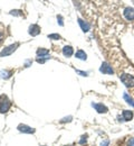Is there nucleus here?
<instances>
[{"instance_id": "obj_1", "label": "nucleus", "mask_w": 134, "mask_h": 146, "mask_svg": "<svg viewBox=\"0 0 134 146\" xmlns=\"http://www.w3.org/2000/svg\"><path fill=\"white\" fill-rule=\"evenodd\" d=\"M120 79L126 88H134V75L129 73H123L120 75Z\"/></svg>"}, {"instance_id": "obj_2", "label": "nucleus", "mask_w": 134, "mask_h": 146, "mask_svg": "<svg viewBox=\"0 0 134 146\" xmlns=\"http://www.w3.org/2000/svg\"><path fill=\"white\" fill-rule=\"evenodd\" d=\"M10 107H11L10 100L8 99L7 96L2 94V96L0 97V112H1V113L8 112V110L10 109Z\"/></svg>"}, {"instance_id": "obj_3", "label": "nucleus", "mask_w": 134, "mask_h": 146, "mask_svg": "<svg viewBox=\"0 0 134 146\" xmlns=\"http://www.w3.org/2000/svg\"><path fill=\"white\" fill-rule=\"evenodd\" d=\"M19 47V43H15V44H11L7 47H5L1 52H0V56L1 57H5V56H8V55H11L17 48Z\"/></svg>"}, {"instance_id": "obj_4", "label": "nucleus", "mask_w": 134, "mask_h": 146, "mask_svg": "<svg viewBox=\"0 0 134 146\" xmlns=\"http://www.w3.org/2000/svg\"><path fill=\"white\" fill-rule=\"evenodd\" d=\"M99 72L103 73V74H113L114 70H113V68L107 62H103L101 68H99Z\"/></svg>"}, {"instance_id": "obj_5", "label": "nucleus", "mask_w": 134, "mask_h": 146, "mask_svg": "<svg viewBox=\"0 0 134 146\" xmlns=\"http://www.w3.org/2000/svg\"><path fill=\"white\" fill-rule=\"evenodd\" d=\"M18 130L20 133H24V134H34L36 131V129L30 126H27V125H24V124H20L18 126Z\"/></svg>"}, {"instance_id": "obj_6", "label": "nucleus", "mask_w": 134, "mask_h": 146, "mask_svg": "<svg viewBox=\"0 0 134 146\" xmlns=\"http://www.w3.org/2000/svg\"><path fill=\"white\" fill-rule=\"evenodd\" d=\"M92 107L98 112V113H106L109 111V108L103 104H92Z\"/></svg>"}, {"instance_id": "obj_7", "label": "nucleus", "mask_w": 134, "mask_h": 146, "mask_svg": "<svg viewBox=\"0 0 134 146\" xmlns=\"http://www.w3.org/2000/svg\"><path fill=\"white\" fill-rule=\"evenodd\" d=\"M123 14H124V17L127 19V20H130V21L134 20V8H132V7H126L124 9Z\"/></svg>"}, {"instance_id": "obj_8", "label": "nucleus", "mask_w": 134, "mask_h": 146, "mask_svg": "<svg viewBox=\"0 0 134 146\" xmlns=\"http://www.w3.org/2000/svg\"><path fill=\"white\" fill-rule=\"evenodd\" d=\"M28 33H29V35H31V36H37V35L40 34V27H39L38 25H36V24H33V25L29 26Z\"/></svg>"}, {"instance_id": "obj_9", "label": "nucleus", "mask_w": 134, "mask_h": 146, "mask_svg": "<svg viewBox=\"0 0 134 146\" xmlns=\"http://www.w3.org/2000/svg\"><path fill=\"white\" fill-rule=\"evenodd\" d=\"M134 117V113L132 110H123L122 111V118L124 121H130Z\"/></svg>"}, {"instance_id": "obj_10", "label": "nucleus", "mask_w": 134, "mask_h": 146, "mask_svg": "<svg viewBox=\"0 0 134 146\" xmlns=\"http://www.w3.org/2000/svg\"><path fill=\"white\" fill-rule=\"evenodd\" d=\"M78 25L80 26V28H82V31L84 32V33H87L90 29H91V25L87 23V21H85V20H83L82 18H78Z\"/></svg>"}, {"instance_id": "obj_11", "label": "nucleus", "mask_w": 134, "mask_h": 146, "mask_svg": "<svg viewBox=\"0 0 134 146\" xmlns=\"http://www.w3.org/2000/svg\"><path fill=\"white\" fill-rule=\"evenodd\" d=\"M63 54L66 57H71L72 55L74 54V48L72 46H69V45H66V46L63 47Z\"/></svg>"}, {"instance_id": "obj_12", "label": "nucleus", "mask_w": 134, "mask_h": 146, "mask_svg": "<svg viewBox=\"0 0 134 146\" xmlns=\"http://www.w3.org/2000/svg\"><path fill=\"white\" fill-rule=\"evenodd\" d=\"M123 99L126 101V104L127 105H130L131 107H133L134 108V99L129 94V93H126V92H124V94H123Z\"/></svg>"}, {"instance_id": "obj_13", "label": "nucleus", "mask_w": 134, "mask_h": 146, "mask_svg": "<svg viewBox=\"0 0 134 146\" xmlns=\"http://www.w3.org/2000/svg\"><path fill=\"white\" fill-rule=\"evenodd\" d=\"M75 57L78 58V60H82V61H86L87 60V54L83 50H78L75 53Z\"/></svg>"}, {"instance_id": "obj_14", "label": "nucleus", "mask_w": 134, "mask_h": 146, "mask_svg": "<svg viewBox=\"0 0 134 146\" xmlns=\"http://www.w3.org/2000/svg\"><path fill=\"white\" fill-rule=\"evenodd\" d=\"M49 55V51L47 48H38L37 50V56L38 57H46Z\"/></svg>"}, {"instance_id": "obj_15", "label": "nucleus", "mask_w": 134, "mask_h": 146, "mask_svg": "<svg viewBox=\"0 0 134 146\" xmlns=\"http://www.w3.org/2000/svg\"><path fill=\"white\" fill-rule=\"evenodd\" d=\"M12 75V72L11 71H5V70H2V71H0V78L1 79H5V80H8L10 76Z\"/></svg>"}, {"instance_id": "obj_16", "label": "nucleus", "mask_w": 134, "mask_h": 146, "mask_svg": "<svg viewBox=\"0 0 134 146\" xmlns=\"http://www.w3.org/2000/svg\"><path fill=\"white\" fill-rule=\"evenodd\" d=\"M48 38L57 40V39H59V38H60V35H59V34H49V35H48Z\"/></svg>"}, {"instance_id": "obj_17", "label": "nucleus", "mask_w": 134, "mask_h": 146, "mask_svg": "<svg viewBox=\"0 0 134 146\" xmlns=\"http://www.w3.org/2000/svg\"><path fill=\"white\" fill-rule=\"evenodd\" d=\"M49 58H50V57H48V56H46V57H38V58H37V62H38V63H45V62H46L47 60H49Z\"/></svg>"}, {"instance_id": "obj_18", "label": "nucleus", "mask_w": 134, "mask_h": 146, "mask_svg": "<svg viewBox=\"0 0 134 146\" xmlns=\"http://www.w3.org/2000/svg\"><path fill=\"white\" fill-rule=\"evenodd\" d=\"M10 14H11V15H15V16H21V15H22L20 10H11Z\"/></svg>"}, {"instance_id": "obj_19", "label": "nucleus", "mask_w": 134, "mask_h": 146, "mask_svg": "<svg viewBox=\"0 0 134 146\" xmlns=\"http://www.w3.org/2000/svg\"><path fill=\"white\" fill-rule=\"evenodd\" d=\"M86 138H87V136H86V135H85V136H82V139L79 141V144H80V145H84V144L86 143V141H87Z\"/></svg>"}, {"instance_id": "obj_20", "label": "nucleus", "mask_w": 134, "mask_h": 146, "mask_svg": "<svg viewBox=\"0 0 134 146\" xmlns=\"http://www.w3.org/2000/svg\"><path fill=\"white\" fill-rule=\"evenodd\" d=\"M72 119H73V117H72V116H68L67 118H64V119H61V120H60V123L63 124V123H66V121H71Z\"/></svg>"}, {"instance_id": "obj_21", "label": "nucleus", "mask_w": 134, "mask_h": 146, "mask_svg": "<svg viewBox=\"0 0 134 146\" xmlns=\"http://www.w3.org/2000/svg\"><path fill=\"white\" fill-rule=\"evenodd\" d=\"M109 145H110V139H104V141L101 143L99 146H109Z\"/></svg>"}, {"instance_id": "obj_22", "label": "nucleus", "mask_w": 134, "mask_h": 146, "mask_svg": "<svg viewBox=\"0 0 134 146\" xmlns=\"http://www.w3.org/2000/svg\"><path fill=\"white\" fill-rule=\"evenodd\" d=\"M76 73H78V74H79V75H82V76H87V75H88V73H87V72L79 71V70H76Z\"/></svg>"}, {"instance_id": "obj_23", "label": "nucleus", "mask_w": 134, "mask_h": 146, "mask_svg": "<svg viewBox=\"0 0 134 146\" xmlns=\"http://www.w3.org/2000/svg\"><path fill=\"white\" fill-rule=\"evenodd\" d=\"M126 146H134V137L133 138H130L129 141H127V144Z\"/></svg>"}, {"instance_id": "obj_24", "label": "nucleus", "mask_w": 134, "mask_h": 146, "mask_svg": "<svg viewBox=\"0 0 134 146\" xmlns=\"http://www.w3.org/2000/svg\"><path fill=\"white\" fill-rule=\"evenodd\" d=\"M57 20H58V24H59L60 26H63V25H64V23H63V18H61V16H58V17H57Z\"/></svg>"}, {"instance_id": "obj_25", "label": "nucleus", "mask_w": 134, "mask_h": 146, "mask_svg": "<svg viewBox=\"0 0 134 146\" xmlns=\"http://www.w3.org/2000/svg\"><path fill=\"white\" fill-rule=\"evenodd\" d=\"M67 146H73V145H67Z\"/></svg>"}]
</instances>
